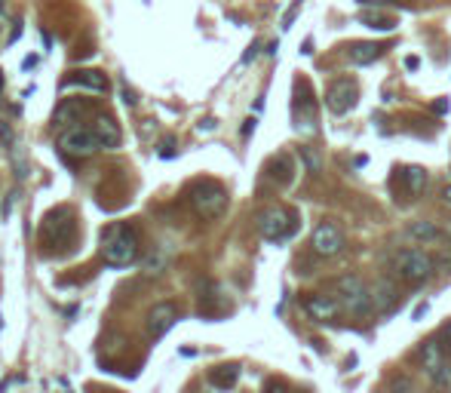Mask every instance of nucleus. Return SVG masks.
<instances>
[{
    "label": "nucleus",
    "instance_id": "obj_11",
    "mask_svg": "<svg viewBox=\"0 0 451 393\" xmlns=\"http://www.w3.org/2000/svg\"><path fill=\"white\" fill-rule=\"evenodd\" d=\"M92 133H96V142L102 151H114L120 148V126H117V120L111 114H96V120H92Z\"/></svg>",
    "mask_w": 451,
    "mask_h": 393
},
{
    "label": "nucleus",
    "instance_id": "obj_37",
    "mask_svg": "<svg viewBox=\"0 0 451 393\" xmlns=\"http://www.w3.org/2000/svg\"><path fill=\"white\" fill-rule=\"evenodd\" d=\"M360 3H384V0H360Z\"/></svg>",
    "mask_w": 451,
    "mask_h": 393
},
{
    "label": "nucleus",
    "instance_id": "obj_33",
    "mask_svg": "<svg viewBox=\"0 0 451 393\" xmlns=\"http://www.w3.org/2000/svg\"><path fill=\"white\" fill-rule=\"evenodd\" d=\"M424 313H427V304H417V307H415V320H421Z\"/></svg>",
    "mask_w": 451,
    "mask_h": 393
},
{
    "label": "nucleus",
    "instance_id": "obj_18",
    "mask_svg": "<svg viewBox=\"0 0 451 393\" xmlns=\"http://www.w3.org/2000/svg\"><path fill=\"white\" fill-rule=\"evenodd\" d=\"M237 381H239V366L237 363L219 366V369H212V372H209V384H212V387H219V390L237 387Z\"/></svg>",
    "mask_w": 451,
    "mask_h": 393
},
{
    "label": "nucleus",
    "instance_id": "obj_30",
    "mask_svg": "<svg viewBox=\"0 0 451 393\" xmlns=\"http://www.w3.org/2000/svg\"><path fill=\"white\" fill-rule=\"evenodd\" d=\"M255 52H258V43H252V46H249V52L243 56V61H252V59H255Z\"/></svg>",
    "mask_w": 451,
    "mask_h": 393
},
{
    "label": "nucleus",
    "instance_id": "obj_12",
    "mask_svg": "<svg viewBox=\"0 0 451 393\" xmlns=\"http://www.w3.org/2000/svg\"><path fill=\"white\" fill-rule=\"evenodd\" d=\"M341 302L335 295H323V292H316V295H307L304 298V311L310 313L313 320H320V322H325V320H335L338 317V307Z\"/></svg>",
    "mask_w": 451,
    "mask_h": 393
},
{
    "label": "nucleus",
    "instance_id": "obj_19",
    "mask_svg": "<svg viewBox=\"0 0 451 393\" xmlns=\"http://www.w3.org/2000/svg\"><path fill=\"white\" fill-rule=\"evenodd\" d=\"M406 234H408V240H415V243H436L442 237L433 221H411L406 228Z\"/></svg>",
    "mask_w": 451,
    "mask_h": 393
},
{
    "label": "nucleus",
    "instance_id": "obj_27",
    "mask_svg": "<svg viewBox=\"0 0 451 393\" xmlns=\"http://www.w3.org/2000/svg\"><path fill=\"white\" fill-rule=\"evenodd\" d=\"M123 102H126L129 107H132V105H135V102H138V98H135V92H132L129 87H123Z\"/></svg>",
    "mask_w": 451,
    "mask_h": 393
},
{
    "label": "nucleus",
    "instance_id": "obj_6",
    "mask_svg": "<svg viewBox=\"0 0 451 393\" xmlns=\"http://www.w3.org/2000/svg\"><path fill=\"white\" fill-rule=\"evenodd\" d=\"M258 230H261L264 240L283 243V240H289L295 230H298V215L283 209V206H270V209H264L258 215Z\"/></svg>",
    "mask_w": 451,
    "mask_h": 393
},
{
    "label": "nucleus",
    "instance_id": "obj_24",
    "mask_svg": "<svg viewBox=\"0 0 451 393\" xmlns=\"http://www.w3.org/2000/svg\"><path fill=\"white\" fill-rule=\"evenodd\" d=\"M362 25L371 31H393L396 22L393 19H380V15H362Z\"/></svg>",
    "mask_w": 451,
    "mask_h": 393
},
{
    "label": "nucleus",
    "instance_id": "obj_22",
    "mask_svg": "<svg viewBox=\"0 0 451 393\" xmlns=\"http://www.w3.org/2000/svg\"><path fill=\"white\" fill-rule=\"evenodd\" d=\"M301 160H304V166H307L310 175H320V172H323V157H320V154H316L313 148H307V144L301 148Z\"/></svg>",
    "mask_w": 451,
    "mask_h": 393
},
{
    "label": "nucleus",
    "instance_id": "obj_31",
    "mask_svg": "<svg viewBox=\"0 0 451 393\" xmlns=\"http://www.w3.org/2000/svg\"><path fill=\"white\" fill-rule=\"evenodd\" d=\"M442 335H445V348H448V353H451V322L445 329H442Z\"/></svg>",
    "mask_w": 451,
    "mask_h": 393
},
{
    "label": "nucleus",
    "instance_id": "obj_26",
    "mask_svg": "<svg viewBox=\"0 0 451 393\" xmlns=\"http://www.w3.org/2000/svg\"><path fill=\"white\" fill-rule=\"evenodd\" d=\"M175 154V138H163L160 142V157H172Z\"/></svg>",
    "mask_w": 451,
    "mask_h": 393
},
{
    "label": "nucleus",
    "instance_id": "obj_23",
    "mask_svg": "<svg viewBox=\"0 0 451 393\" xmlns=\"http://www.w3.org/2000/svg\"><path fill=\"white\" fill-rule=\"evenodd\" d=\"M270 166L279 169V172H274V179H279V184H289V181H292V160L286 157V154H279V157H276Z\"/></svg>",
    "mask_w": 451,
    "mask_h": 393
},
{
    "label": "nucleus",
    "instance_id": "obj_16",
    "mask_svg": "<svg viewBox=\"0 0 451 393\" xmlns=\"http://www.w3.org/2000/svg\"><path fill=\"white\" fill-rule=\"evenodd\" d=\"M166 267H169V249L166 246H154V249L142 258V274L145 276H160Z\"/></svg>",
    "mask_w": 451,
    "mask_h": 393
},
{
    "label": "nucleus",
    "instance_id": "obj_9",
    "mask_svg": "<svg viewBox=\"0 0 451 393\" xmlns=\"http://www.w3.org/2000/svg\"><path fill=\"white\" fill-rule=\"evenodd\" d=\"M356 98H360V87H356L350 77H341L329 87L325 92V105H329L332 114H347L350 107L356 105Z\"/></svg>",
    "mask_w": 451,
    "mask_h": 393
},
{
    "label": "nucleus",
    "instance_id": "obj_2",
    "mask_svg": "<svg viewBox=\"0 0 451 393\" xmlns=\"http://www.w3.org/2000/svg\"><path fill=\"white\" fill-rule=\"evenodd\" d=\"M102 258L108 267H129L138 258V237L129 225H114L105 230Z\"/></svg>",
    "mask_w": 451,
    "mask_h": 393
},
{
    "label": "nucleus",
    "instance_id": "obj_3",
    "mask_svg": "<svg viewBox=\"0 0 451 393\" xmlns=\"http://www.w3.org/2000/svg\"><path fill=\"white\" fill-rule=\"evenodd\" d=\"M188 197H191L193 212H197L200 218H219V215H224V209H228V191L212 179L193 181Z\"/></svg>",
    "mask_w": 451,
    "mask_h": 393
},
{
    "label": "nucleus",
    "instance_id": "obj_38",
    "mask_svg": "<svg viewBox=\"0 0 451 393\" xmlns=\"http://www.w3.org/2000/svg\"><path fill=\"white\" fill-rule=\"evenodd\" d=\"M0 92H3V71H0Z\"/></svg>",
    "mask_w": 451,
    "mask_h": 393
},
{
    "label": "nucleus",
    "instance_id": "obj_7",
    "mask_svg": "<svg viewBox=\"0 0 451 393\" xmlns=\"http://www.w3.org/2000/svg\"><path fill=\"white\" fill-rule=\"evenodd\" d=\"M59 151L65 154V157H89L92 151H98V142H96V133H92V126L71 123L68 129H61Z\"/></svg>",
    "mask_w": 451,
    "mask_h": 393
},
{
    "label": "nucleus",
    "instance_id": "obj_25",
    "mask_svg": "<svg viewBox=\"0 0 451 393\" xmlns=\"http://www.w3.org/2000/svg\"><path fill=\"white\" fill-rule=\"evenodd\" d=\"M298 13H301V0H295L292 10L283 15V31H289V28H292V22H295V15H298Z\"/></svg>",
    "mask_w": 451,
    "mask_h": 393
},
{
    "label": "nucleus",
    "instance_id": "obj_15",
    "mask_svg": "<svg viewBox=\"0 0 451 393\" xmlns=\"http://www.w3.org/2000/svg\"><path fill=\"white\" fill-rule=\"evenodd\" d=\"M83 111H87V105H83V102H77V98H65V102L56 107V114H52V126H68V123H80Z\"/></svg>",
    "mask_w": 451,
    "mask_h": 393
},
{
    "label": "nucleus",
    "instance_id": "obj_34",
    "mask_svg": "<svg viewBox=\"0 0 451 393\" xmlns=\"http://www.w3.org/2000/svg\"><path fill=\"white\" fill-rule=\"evenodd\" d=\"M212 126H215V120H203V123H200V129H203V133H209Z\"/></svg>",
    "mask_w": 451,
    "mask_h": 393
},
{
    "label": "nucleus",
    "instance_id": "obj_1",
    "mask_svg": "<svg viewBox=\"0 0 451 393\" xmlns=\"http://www.w3.org/2000/svg\"><path fill=\"white\" fill-rule=\"evenodd\" d=\"M74 212L68 206H56L43 215L40 230H37V240H40V249L50 252H61L68 243L74 240Z\"/></svg>",
    "mask_w": 451,
    "mask_h": 393
},
{
    "label": "nucleus",
    "instance_id": "obj_29",
    "mask_svg": "<svg viewBox=\"0 0 451 393\" xmlns=\"http://www.w3.org/2000/svg\"><path fill=\"white\" fill-rule=\"evenodd\" d=\"M252 133H255V117H249V120H246V126H243V138H249Z\"/></svg>",
    "mask_w": 451,
    "mask_h": 393
},
{
    "label": "nucleus",
    "instance_id": "obj_36",
    "mask_svg": "<svg viewBox=\"0 0 451 393\" xmlns=\"http://www.w3.org/2000/svg\"><path fill=\"white\" fill-rule=\"evenodd\" d=\"M0 15H6V0H0Z\"/></svg>",
    "mask_w": 451,
    "mask_h": 393
},
{
    "label": "nucleus",
    "instance_id": "obj_35",
    "mask_svg": "<svg viewBox=\"0 0 451 393\" xmlns=\"http://www.w3.org/2000/svg\"><path fill=\"white\" fill-rule=\"evenodd\" d=\"M406 68H411V71H415V68H417V59L408 56V59H406Z\"/></svg>",
    "mask_w": 451,
    "mask_h": 393
},
{
    "label": "nucleus",
    "instance_id": "obj_5",
    "mask_svg": "<svg viewBox=\"0 0 451 393\" xmlns=\"http://www.w3.org/2000/svg\"><path fill=\"white\" fill-rule=\"evenodd\" d=\"M335 298L341 302V307L350 313H356V317H365V313H371L375 307H371V289L365 286L356 274H347L335 280Z\"/></svg>",
    "mask_w": 451,
    "mask_h": 393
},
{
    "label": "nucleus",
    "instance_id": "obj_17",
    "mask_svg": "<svg viewBox=\"0 0 451 393\" xmlns=\"http://www.w3.org/2000/svg\"><path fill=\"white\" fill-rule=\"evenodd\" d=\"M387 46H380V43H353L347 50V59H350V65H371V61H375L380 52H384Z\"/></svg>",
    "mask_w": 451,
    "mask_h": 393
},
{
    "label": "nucleus",
    "instance_id": "obj_32",
    "mask_svg": "<svg viewBox=\"0 0 451 393\" xmlns=\"http://www.w3.org/2000/svg\"><path fill=\"white\" fill-rule=\"evenodd\" d=\"M442 200H445V203L451 206V184H445V188H442Z\"/></svg>",
    "mask_w": 451,
    "mask_h": 393
},
{
    "label": "nucleus",
    "instance_id": "obj_28",
    "mask_svg": "<svg viewBox=\"0 0 451 393\" xmlns=\"http://www.w3.org/2000/svg\"><path fill=\"white\" fill-rule=\"evenodd\" d=\"M433 111H436V114H445V111H448V98H439V102H433Z\"/></svg>",
    "mask_w": 451,
    "mask_h": 393
},
{
    "label": "nucleus",
    "instance_id": "obj_21",
    "mask_svg": "<svg viewBox=\"0 0 451 393\" xmlns=\"http://www.w3.org/2000/svg\"><path fill=\"white\" fill-rule=\"evenodd\" d=\"M402 179H406L408 194L417 197V194H421V191L427 188V169H421V166H408V169H402Z\"/></svg>",
    "mask_w": 451,
    "mask_h": 393
},
{
    "label": "nucleus",
    "instance_id": "obj_8",
    "mask_svg": "<svg viewBox=\"0 0 451 393\" xmlns=\"http://www.w3.org/2000/svg\"><path fill=\"white\" fill-rule=\"evenodd\" d=\"M310 246H313V252L320 258H332V255H338V252L344 249V234H341V228L335 225V221H320L316 230H313Z\"/></svg>",
    "mask_w": 451,
    "mask_h": 393
},
{
    "label": "nucleus",
    "instance_id": "obj_4",
    "mask_svg": "<svg viewBox=\"0 0 451 393\" xmlns=\"http://www.w3.org/2000/svg\"><path fill=\"white\" fill-rule=\"evenodd\" d=\"M393 271L399 280L411 283V286H417V283H427L436 271V261H433L430 252L424 249H402L399 255L393 258Z\"/></svg>",
    "mask_w": 451,
    "mask_h": 393
},
{
    "label": "nucleus",
    "instance_id": "obj_20",
    "mask_svg": "<svg viewBox=\"0 0 451 393\" xmlns=\"http://www.w3.org/2000/svg\"><path fill=\"white\" fill-rule=\"evenodd\" d=\"M421 363L427 372H436V369L442 366V344L436 341V338H430V341H424V348H421Z\"/></svg>",
    "mask_w": 451,
    "mask_h": 393
},
{
    "label": "nucleus",
    "instance_id": "obj_14",
    "mask_svg": "<svg viewBox=\"0 0 451 393\" xmlns=\"http://www.w3.org/2000/svg\"><path fill=\"white\" fill-rule=\"evenodd\" d=\"M371 289V307H375V313H387L393 311V304L399 302V292H396V286L390 280H378Z\"/></svg>",
    "mask_w": 451,
    "mask_h": 393
},
{
    "label": "nucleus",
    "instance_id": "obj_13",
    "mask_svg": "<svg viewBox=\"0 0 451 393\" xmlns=\"http://www.w3.org/2000/svg\"><path fill=\"white\" fill-rule=\"evenodd\" d=\"M65 87H80V89L96 92V96H108L111 83H108V77H105L102 71H74V74L65 80Z\"/></svg>",
    "mask_w": 451,
    "mask_h": 393
},
{
    "label": "nucleus",
    "instance_id": "obj_10",
    "mask_svg": "<svg viewBox=\"0 0 451 393\" xmlns=\"http://www.w3.org/2000/svg\"><path fill=\"white\" fill-rule=\"evenodd\" d=\"M178 320V307L175 302H160L147 311V335L151 338H163Z\"/></svg>",
    "mask_w": 451,
    "mask_h": 393
}]
</instances>
